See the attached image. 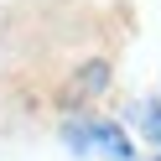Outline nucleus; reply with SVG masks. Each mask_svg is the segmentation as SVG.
<instances>
[{
    "label": "nucleus",
    "mask_w": 161,
    "mask_h": 161,
    "mask_svg": "<svg viewBox=\"0 0 161 161\" xmlns=\"http://www.w3.org/2000/svg\"><path fill=\"white\" fill-rule=\"evenodd\" d=\"M68 146L104 161H130V140L119 135V125H68Z\"/></svg>",
    "instance_id": "f257e3e1"
},
{
    "label": "nucleus",
    "mask_w": 161,
    "mask_h": 161,
    "mask_svg": "<svg viewBox=\"0 0 161 161\" xmlns=\"http://www.w3.org/2000/svg\"><path fill=\"white\" fill-rule=\"evenodd\" d=\"M151 135H156V140H161V119H156V130H151Z\"/></svg>",
    "instance_id": "7ed1b4c3"
},
{
    "label": "nucleus",
    "mask_w": 161,
    "mask_h": 161,
    "mask_svg": "<svg viewBox=\"0 0 161 161\" xmlns=\"http://www.w3.org/2000/svg\"><path fill=\"white\" fill-rule=\"evenodd\" d=\"M104 78H109L104 68H88V73H83V94H99V83H104Z\"/></svg>",
    "instance_id": "f03ea898"
}]
</instances>
